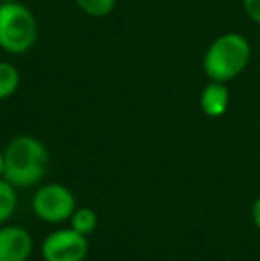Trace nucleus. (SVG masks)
I'll return each instance as SVG.
<instances>
[{"mask_svg": "<svg viewBox=\"0 0 260 261\" xmlns=\"http://www.w3.org/2000/svg\"><path fill=\"white\" fill-rule=\"evenodd\" d=\"M18 206L16 187L11 185L6 178H0V226L14 215Z\"/></svg>", "mask_w": 260, "mask_h": 261, "instance_id": "9d476101", "label": "nucleus"}, {"mask_svg": "<svg viewBox=\"0 0 260 261\" xmlns=\"http://www.w3.org/2000/svg\"><path fill=\"white\" fill-rule=\"evenodd\" d=\"M4 171H6V160H4V151H0V178H4Z\"/></svg>", "mask_w": 260, "mask_h": 261, "instance_id": "4468645a", "label": "nucleus"}, {"mask_svg": "<svg viewBox=\"0 0 260 261\" xmlns=\"http://www.w3.org/2000/svg\"><path fill=\"white\" fill-rule=\"evenodd\" d=\"M251 220L260 233V196L253 201V206H251Z\"/></svg>", "mask_w": 260, "mask_h": 261, "instance_id": "ddd939ff", "label": "nucleus"}, {"mask_svg": "<svg viewBox=\"0 0 260 261\" xmlns=\"http://www.w3.org/2000/svg\"><path fill=\"white\" fill-rule=\"evenodd\" d=\"M230 107V91L225 82L208 80L200 93V109L207 117L218 119L226 114Z\"/></svg>", "mask_w": 260, "mask_h": 261, "instance_id": "0eeeda50", "label": "nucleus"}, {"mask_svg": "<svg viewBox=\"0 0 260 261\" xmlns=\"http://www.w3.org/2000/svg\"><path fill=\"white\" fill-rule=\"evenodd\" d=\"M77 208L73 192L61 183L41 185L32 196V212L49 224H61L69 220Z\"/></svg>", "mask_w": 260, "mask_h": 261, "instance_id": "20e7f679", "label": "nucleus"}, {"mask_svg": "<svg viewBox=\"0 0 260 261\" xmlns=\"http://www.w3.org/2000/svg\"><path fill=\"white\" fill-rule=\"evenodd\" d=\"M87 252V237L77 233L72 227L52 231L41 244V256L45 261H84Z\"/></svg>", "mask_w": 260, "mask_h": 261, "instance_id": "39448f33", "label": "nucleus"}, {"mask_svg": "<svg viewBox=\"0 0 260 261\" xmlns=\"http://www.w3.org/2000/svg\"><path fill=\"white\" fill-rule=\"evenodd\" d=\"M34 251L31 233L20 226H0V261H27Z\"/></svg>", "mask_w": 260, "mask_h": 261, "instance_id": "423d86ee", "label": "nucleus"}, {"mask_svg": "<svg viewBox=\"0 0 260 261\" xmlns=\"http://www.w3.org/2000/svg\"><path fill=\"white\" fill-rule=\"evenodd\" d=\"M4 178L16 189L34 187L45 178L49 169V149L32 135H18L4 149Z\"/></svg>", "mask_w": 260, "mask_h": 261, "instance_id": "f257e3e1", "label": "nucleus"}, {"mask_svg": "<svg viewBox=\"0 0 260 261\" xmlns=\"http://www.w3.org/2000/svg\"><path fill=\"white\" fill-rule=\"evenodd\" d=\"M20 87V71L13 62L0 61V101L11 98Z\"/></svg>", "mask_w": 260, "mask_h": 261, "instance_id": "6e6552de", "label": "nucleus"}, {"mask_svg": "<svg viewBox=\"0 0 260 261\" xmlns=\"http://www.w3.org/2000/svg\"><path fill=\"white\" fill-rule=\"evenodd\" d=\"M251 59V45L239 32H225L218 36L205 50L201 68L208 80L228 84L248 68Z\"/></svg>", "mask_w": 260, "mask_h": 261, "instance_id": "f03ea898", "label": "nucleus"}, {"mask_svg": "<svg viewBox=\"0 0 260 261\" xmlns=\"http://www.w3.org/2000/svg\"><path fill=\"white\" fill-rule=\"evenodd\" d=\"M98 226V215L93 208H87V206H82V208H75V212L72 213L69 217V227L75 229L77 233L84 234H91Z\"/></svg>", "mask_w": 260, "mask_h": 261, "instance_id": "1a4fd4ad", "label": "nucleus"}, {"mask_svg": "<svg viewBox=\"0 0 260 261\" xmlns=\"http://www.w3.org/2000/svg\"><path fill=\"white\" fill-rule=\"evenodd\" d=\"M243 11L248 20L260 25V0H243Z\"/></svg>", "mask_w": 260, "mask_h": 261, "instance_id": "f8f14e48", "label": "nucleus"}, {"mask_svg": "<svg viewBox=\"0 0 260 261\" xmlns=\"http://www.w3.org/2000/svg\"><path fill=\"white\" fill-rule=\"evenodd\" d=\"M38 39V23L32 11L21 2L0 4V48L11 55H21Z\"/></svg>", "mask_w": 260, "mask_h": 261, "instance_id": "7ed1b4c3", "label": "nucleus"}, {"mask_svg": "<svg viewBox=\"0 0 260 261\" xmlns=\"http://www.w3.org/2000/svg\"><path fill=\"white\" fill-rule=\"evenodd\" d=\"M4 2H16V0H0V4H4Z\"/></svg>", "mask_w": 260, "mask_h": 261, "instance_id": "2eb2a0df", "label": "nucleus"}, {"mask_svg": "<svg viewBox=\"0 0 260 261\" xmlns=\"http://www.w3.org/2000/svg\"><path fill=\"white\" fill-rule=\"evenodd\" d=\"M75 4L82 13L93 18L107 16L116 7V0H75Z\"/></svg>", "mask_w": 260, "mask_h": 261, "instance_id": "9b49d317", "label": "nucleus"}]
</instances>
